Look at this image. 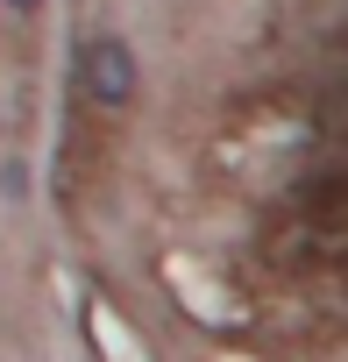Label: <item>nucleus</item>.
Instances as JSON below:
<instances>
[{"mask_svg":"<svg viewBox=\"0 0 348 362\" xmlns=\"http://www.w3.org/2000/svg\"><path fill=\"white\" fill-rule=\"evenodd\" d=\"M79 86H86V100L100 114H128L135 93H142V64H135L128 36H93L79 50Z\"/></svg>","mask_w":348,"mask_h":362,"instance_id":"obj_1","label":"nucleus"},{"mask_svg":"<svg viewBox=\"0 0 348 362\" xmlns=\"http://www.w3.org/2000/svg\"><path fill=\"white\" fill-rule=\"evenodd\" d=\"M0 192L22 199V192H29V170H22V163H0Z\"/></svg>","mask_w":348,"mask_h":362,"instance_id":"obj_2","label":"nucleus"},{"mask_svg":"<svg viewBox=\"0 0 348 362\" xmlns=\"http://www.w3.org/2000/svg\"><path fill=\"white\" fill-rule=\"evenodd\" d=\"M0 8H8V15H22V22H29V15H43V0H0Z\"/></svg>","mask_w":348,"mask_h":362,"instance_id":"obj_3","label":"nucleus"}]
</instances>
